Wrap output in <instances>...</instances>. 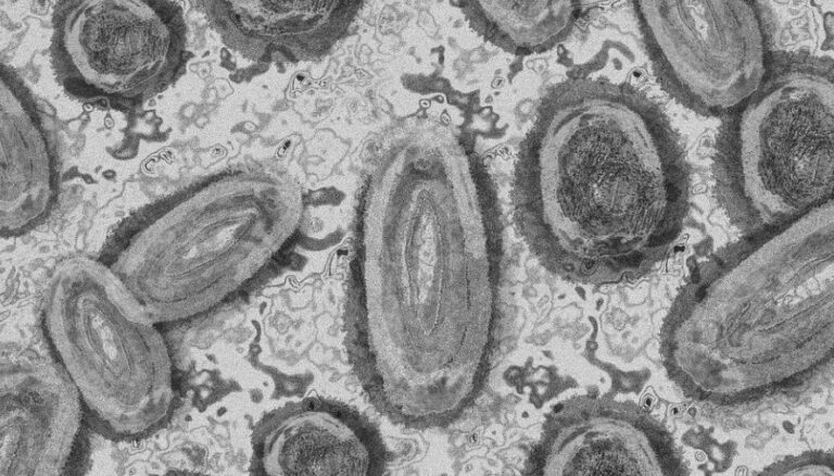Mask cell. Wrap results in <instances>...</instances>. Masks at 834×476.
I'll return each instance as SVG.
<instances>
[{"mask_svg": "<svg viewBox=\"0 0 834 476\" xmlns=\"http://www.w3.org/2000/svg\"><path fill=\"white\" fill-rule=\"evenodd\" d=\"M156 322L110 265L71 258L49 277L42 325L92 427L113 439L149 435L174 405L173 366Z\"/></svg>", "mask_w": 834, "mask_h": 476, "instance_id": "obj_6", "label": "cell"}, {"mask_svg": "<svg viewBox=\"0 0 834 476\" xmlns=\"http://www.w3.org/2000/svg\"><path fill=\"white\" fill-rule=\"evenodd\" d=\"M690 186L683 149L654 101L626 83L577 77L547 92L521 143L515 218L547 270L610 283L677 239Z\"/></svg>", "mask_w": 834, "mask_h": 476, "instance_id": "obj_2", "label": "cell"}, {"mask_svg": "<svg viewBox=\"0 0 834 476\" xmlns=\"http://www.w3.org/2000/svg\"><path fill=\"white\" fill-rule=\"evenodd\" d=\"M181 7L167 0L59 1L51 60L70 96L132 108L166 90L189 58Z\"/></svg>", "mask_w": 834, "mask_h": 476, "instance_id": "obj_7", "label": "cell"}, {"mask_svg": "<svg viewBox=\"0 0 834 476\" xmlns=\"http://www.w3.org/2000/svg\"><path fill=\"white\" fill-rule=\"evenodd\" d=\"M621 409L585 398L564 401L548 415L538 446L543 475L633 474V426Z\"/></svg>", "mask_w": 834, "mask_h": 476, "instance_id": "obj_13", "label": "cell"}, {"mask_svg": "<svg viewBox=\"0 0 834 476\" xmlns=\"http://www.w3.org/2000/svg\"><path fill=\"white\" fill-rule=\"evenodd\" d=\"M502 272L500 211L478 153L451 125L404 121L365 178L349 299L356 371L391 421L444 427L478 398Z\"/></svg>", "mask_w": 834, "mask_h": 476, "instance_id": "obj_1", "label": "cell"}, {"mask_svg": "<svg viewBox=\"0 0 834 476\" xmlns=\"http://www.w3.org/2000/svg\"><path fill=\"white\" fill-rule=\"evenodd\" d=\"M298 181L276 165L208 175L138 214L110 267L156 323L208 313L252 289L291 251Z\"/></svg>", "mask_w": 834, "mask_h": 476, "instance_id": "obj_3", "label": "cell"}, {"mask_svg": "<svg viewBox=\"0 0 834 476\" xmlns=\"http://www.w3.org/2000/svg\"><path fill=\"white\" fill-rule=\"evenodd\" d=\"M833 202L747 235L692 283L667 349L682 362L778 363L831 353Z\"/></svg>", "mask_w": 834, "mask_h": 476, "instance_id": "obj_4", "label": "cell"}, {"mask_svg": "<svg viewBox=\"0 0 834 476\" xmlns=\"http://www.w3.org/2000/svg\"><path fill=\"white\" fill-rule=\"evenodd\" d=\"M833 73L830 58L772 54L759 87L725 117L713 156L716 192L747 235L833 200Z\"/></svg>", "mask_w": 834, "mask_h": 476, "instance_id": "obj_5", "label": "cell"}, {"mask_svg": "<svg viewBox=\"0 0 834 476\" xmlns=\"http://www.w3.org/2000/svg\"><path fill=\"white\" fill-rule=\"evenodd\" d=\"M469 26L493 46L517 55L545 52L563 42L580 4L561 1H458Z\"/></svg>", "mask_w": 834, "mask_h": 476, "instance_id": "obj_14", "label": "cell"}, {"mask_svg": "<svg viewBox=\"0 0 834 476\" xmlns=\"http://www.w3.org/2000/svg\"><path fill=\"white\" fill-rule=\"evenodd\" d=\"M376 431L353 412L321 401L300 402L271 414L254 440L257 474L365 476L383 472Z\"/></svg>", "mask_w": 834, "mask_h": 476, "instance_id": "obj_10", "label": "cell"}, {"mask_svg": "<svg viewBox=\"0 0 834 476\" xmlns=\"http://www.w3.org/2000/svg\"><path fill=\"white\" fill-rule=\"evenodd\" d=\"M0 229L15 237L40 225L59 190L50 120L22 77L2 63L0 82Z\"/></svg>", "mask_w": 834, "mask_h": 476, "instance_id": "obj_12", "label": "cell"}, {"mask_svg": "<svg viewBox=\"0 0 834 476\" xmlns=\"http://www.w3.org/2000/svg\"><path fill=\"white\" fill-rule=\"evenodd\" d=\"M84 416L79 396L59 365L27 358L3 361L0 475H61Z\"/></svg>", "mask_w": 834, "mask_h": 476, "instance_id": "obj_9", "label": "cell"}, {"mask_svg": "<svg viewBox=\"0 0 834 476\" xmlns=\"http://www.w3.org/2000/svg\"><path fill=\"white\" fill-rule=\"evenodd\" d=\"M223 43L258 63L325 57L343 38L364 1H194Z\"/></svg>", "mask_w": 834, "mask_h": 476, "instance_id": "obj_11", "label": "cell"}, {"mask_svg": "<svg viewBox=\"0 0 834 476\" xmlns=\"http://www.w3.org/2000/svg\"><path fill=\"white\" fill-rule=\"evenodd\" d=\"M660 85L694 112L726 117L763 80L772 53L758 1H635Z\"/></svg>", "mask_w": 834, "mask_h": 476, "instance_id": "obj_8", "label": "cell"}]
</instances>
